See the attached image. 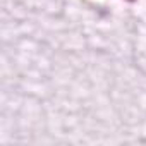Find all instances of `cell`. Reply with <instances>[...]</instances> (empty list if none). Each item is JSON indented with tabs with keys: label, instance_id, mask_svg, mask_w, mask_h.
<instances>
[{
	"label": "cell",
	"instance_id": "obj_1",
	"mask_svg": "<svg viewBox=\"0 0 146 146\" xmlns=\"http://www.w3.org/2000/svg\"><path fill=\"white\" fill-rule=\"evenodd\" d=\"M125 2H131V4H134V2H136V0H125Z\"/></svg>",
	"mask_w": 146,
	"mask_h": 146
}]
</instances>
